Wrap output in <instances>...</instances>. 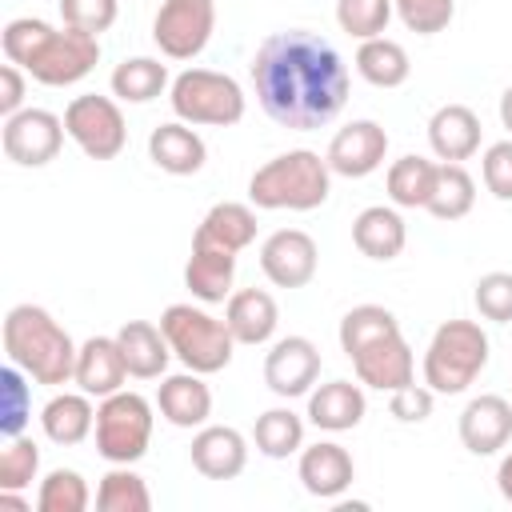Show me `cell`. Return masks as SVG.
Instances as JSON below:
<instances>
[{
  "mask_svg": "<svg viewBox=\"0 0 512 512\" xmlns=\"http://www.w3.org/2000/svg\"><path fill=\"white\" fill-rule=\"evenodd\" d=\"M256 100L268 120L292 132L324 128L348 100V64L332 40L308 28H284L260 40L248 64Z\"/></svg>",
  "mask_w": 512,
  "mask_h": 512,
  "instance_id": "obj_1",
  "label": "cell"
},
{
  "mask_svg": "<svg viewBox=\"0 0 512 512\" xmlns=\"http://www.w3.org/2000/svg\"><path fill=\"white\" fill-rule=\"evenodd\" d=\"M4 352L16 368H24L36 384L60 388L72 384L76 352L80 344L68 336V328L40 304H16L4 316Z\"/></svg>",
  "mask_w": 512,
  "mask_h": 512,
  "instance_id": "obj_2",
  "label": "cell"
},
{
  "mask_svg": "<svg viewBox=\"0 0 512 512\" xmlns=\"http://www.w3.org/2000/svg\"><path fill=\"white\" fill-rule=\"evenodd\" d=\"M332 192V168L312 148H292L264 160L248 176V200L260 212H312Z\"/></svg>",
  "mask_w": 512,
  "mask_h": 512,
  "instance_id": "obj_3",
  "label": "cell"
},
{
  "mask_svg": "<svg viewBox=\"0 0 512 512\" xmlns=\"http://www.w3.org/2000/svg\"><path fill=\"white\" fill-rule=\"evenodd\" d=\"M488 368V332L476 320H444L424 348V384L436 396H460Z\"/></svg>",
  "mask_w": 512,
  "mask_h": 512,
  "instance_id": "obj_4",
  "label": "cell"
},
{
  "mask_svg": "<svg viewBox=\"0 0 512 512\" xmlns=\"http://www.w3.org/2000/svg\"><path fill=\"white\" fill-rule=\"evenodd\" d=\"M160 328L172 344V356L184 368H192L200 376H212V372H224L232 364L236 336L212 312H204L196 304H168L160 312Z\"/></svg>",
  "mask_w": 512,
  "mask_h": 512,
  "instance_id": "obj_5",
  "label": "cell"
},
{
  "mask_svg": "<svg viewBox=\"0 0 512 512\" xmlns=\"http://www.w3.org/2000/svg\"><path fill=\"white\" fill-rule=\"evenodd\" d=\"M168 104H172L176 120H184L192 128H232L244 120L248 96L228 72L184 68L180 76H172Z\"/></svg>",
  "mask_w": 512,
  "mask_h": 512,
  "instance_id": "obj_6",
  "label": "cell"
},
{
  "mask_svg": "<svg viewBox=\"0 0 512 512\" xmlns=\"http://www.w3.org/2000/svg\"><path fill=\"white\" fill-rule=\"evenodd\" d=\"M152 412H156L152 400L140 392L120 388V392L104 396L96 404V428H92L96 452L108 464H136L152 444V424H156Z\"/></svg>",
  "mask_w": 512,
  "mask_h": 512,
  "instance_id": "obj_7",
  "label": "cell"
},
{
  "mask_svg": "<svg viewBox=\"0 0 512 512\" xmlns=\"http://www.w3.org/2000/svg\"><path fill=\"white\" fill-rule=\"evenodd\" d=\"M64 128L68 140L88 160H116L128 144V124L116 96H96V92L72 96V104L64 108Z\"/></svg>",
  "mask_w": 512,
  "mask_h": 512,
  "instance_id": "obj_8",
  "label": "cell"
},
{
  "mask_svg": "<svg viewBox=\"0 0 512 512\" xmlns=\"http://www.w3.org/2000/svg\"><path fill=\"white\" fill-rule=\"evenodd\" d=\"M96 64H100V36L64 24L44 36V44L32 52L24 72L44 88H68L80 84Z\"/></svg>",
  "mask_w": 512,
  "mask_h": 512,
  "instance_id": "obj_9",
  "label": "cell"
},
{
  "mask_svg": "<svg viewBox=\"0 0 512 512\" xmlns=\"http://www.w3.org/2000/svg\"><path fill=\"white\" fill-rule=\"evenodd\" d=\"M216 32V0H164L152 16V40L168 60H196Z\"/></svg>",
  "mask_w": 512,
  "mask_h": 512,
  "instance_id": "obj_10",
  "label": "cell"
},
{
  "mask_svg": "<svg viewBox=\"0 0 512 512\" xmlns=\"http://www.w3.org/2000/svg\"><path fill=\"white\" fill-rule=\"evenodd\" d=\"M64 116L48 112V108H20L12 116H4V128H0V144H4V156L20 168H44L60 156L64 148Z\"/></svg>",
  "mask_w": 512,
  "mask_h": 512,
  "instance_id": "obj_11",
  "label": "cell"
},
{
  "mask_svg": "<svg viewBox=\"0 0 512 512\" xmlns=\"http://www.w3.org/2000/svg\"><path fill=\"white\" fill-rule=\"evenodd\" d=\"M348 360H352L356 380L364 388H376V392H396V388H404V384L416 380V356H412V348H408V340H404L400 328L368 340Z\"/></svg>",
  "mask_w": 512,
  "mask_h": 512,
  "instance_id": "obj_12",
  "label": "cell"
},
{
  "mask_svg": "<svg viewBox=\"0 0 512 512\" xmlns=\"http://www.w3.org/2000/svg\"><path fill=\"white\" fill-rule=\"evenodd\" d=\"M320 380V348L308 336H280L264 356V384L280 400L308 396Z\"/></svg>",
  "mask_w": 512,
  "mask_h": 512,
  "instance_id": "obj_13",
  "label": "cell"
},
{
  "mask_svg": "<svg viewBox=\"0 0 512 512\" xmlns=\"http://www.w3.org/2000/svg\"><path fill=\"white\" fill-rule=\"evenodd\" d=\"M320 264V248L304 228H280L260 244V272L276 288H304L312 284Z\"/></svg>",
  "mask_w": 512,
  "mask_h": 512,
  "instance_id": "obj_14",
  "label": "cell"
},
{
  "mask_svg": "<svg viewBox=\"0 0 512 512\" xmlns=\"http://www.w3.org/2000/svg\"><path fill=\"white\" fill-rule=\"evenodd\" d=\"M384 156H388V132L376 120H352V124H344L332 136L328 152H324L332 176H348V180L372 176L384 164Z\"/></svg>",
  "mask_w": 512,
  "mask_h": 512,
  "instance_id": "obj_15",
  "label": "cell"
},
{
  "mask_svg": "<svg viewBox=\"0 0 512 512\" xmlns=\"http://www.w3.org/2000/svg\"><path fill=\"white\" fill-rule=\"evenodd\" d=\"M296 476H300V484H304L308 496H316V500H340L352 488V480H356V464H352V456H348L344 444L316 440V444L300 448Z\"/></svg>",
  "mask_w": 512,
  "mask_h": 512,
  "instance_id": "obj_16",
  "label": "cell"
},
{
  "mask_svg": "<svg viewBox=\"0 0 512 512\" xmlns=\"http://www.w3.org/2000/svg\"><path fill=\"white\" fill-rule=\"evenodd\" d=\"M456 432L472 456H496L512 440V404L496 392L472 396L456 420Z\"/></svg>",
  "mask_w": 512,
  "mask_h": 512,
  "instance_id": "obj_17",
  "label": "cell"
},
{
  "mask_svg": "<svg viewBox=\"0 0 512 512\" xmlns=\"http://www.w3.org/2000/svg\"><path fill=\"white\" fill-rule=\"evenodd\" d=\"M188 456L204 480H236L248 464V440L232 424H204L196 428Z\"/></svg>",
  "mask_w": 512,
  "mask_h": 512,
  "instance_id": "obj_18",
  "label": "cell"
},
{
  "mask_svg": "<svg viewBox=\"0 0 512 512\" xmlns=\"http://www.w3.org/2000/svg\"><path fill=\"white\" fill-rule=\"evenodd\" d=\"M128 364H124V352L116 344V336H88L76 352V372H72V384L96 400L112 396L124 388L128 380Z\"/></svg>",
  "mask_w": 512,
  "mask_h": 512,
  "instance_id": "obj_19",
  "label": "cell"
},
{
  "mask_svg": "<svg viewBox=\"0 0 512 512\" xmlns=\"http://www.w3.org/2000/svg\"><path fill=\"white\" fill-rule=\"evenodd\" d=\"M156 408L172 428H204L212 416V388L192 368L172 372L156 388Z\"/></svg>",
  "mask_w": 512,
  "mask_h": 512,
  "instance_id": "obj_20",
  "label": "cell"
},
{
  "mask_svg": "<svg viewBox=\"0 0 512 512\" xmlns=\"http://www.w3.org/2000/svg\"><path fill=\"white\" fill-rule=\"evenodd\" d=\"M428 144L436 160L464 164L480 152V116L468 104H440L428 116Z\"/></svg>",
  "mask_w": 512,
  "mask_h": 512,
  "instance_id": "obj_21",
  "label": "cell"
},
{
  "mask_svg": "<svg viewBox=\"0 0 512 512\" xmlns=\"http://www.w3.org/2000/svg\"><path fill=\"white\" fill-rule=\"evenodd\" d=\"M148 160L168 172V176H196L208 160V148L200 140V132L184 120H168L160 128H152L148 136Z\"/></svg>",
  "mask_w": 512,
  "mask_h": 512,
  "instance_id": "obj_22",
  "label": "cell"
},
{
  "mask_svg": "<svg viewBox=\"0 0 512 512\" xmlns=\"http://www.w3.org/2000/svg\"><path fill=\"white\" fill-rule=\"evenodd\" d=\"M232 280H236V252L192 240V252H188V264H184V288L192 292V300L224 304L232 296Z\"/></svg>",
  "mask_w": 512,
  "mask_h": 512,
  "instance_id": "obj_23",
  "label": "cell"
},
{
  "mask_svg": "<svg viewBox=\"0 0 512 512\" xmlns=\"http://www.w3.org/2000/svg\"><path fill=\"white\" fill-rule=\"evenodd\" d=\"M224 324L232 328L236 344H268L280 328V308L272 300V292L264 288H240L224 300Z\"/></svg>",
  "mask_w": 512,
  "mask_h": 512,
  "instance_id": "obj_24",
  "label": "cell"
},
{
  "mask_svg": "<svg viewBox=\"0 0 512 512\" xmlns=\"http://www.w3.org/2000/svg\"><path fill=\"white\" fill-rule=\"evenodd\" d=\"M368 412V400H364V388L360 380H328L320 388L308 392V420L320 428V432H352Z\"/></svg>",
  "mask_w": 512,
  "mask_h": 512,
  "instance_id": "obj_25",
  "label": "cell"
},
{
  "mask_svg": "<svg viewBox=\"0 0 512 512\" xmlns=\"http://www.w3.org/2000/svg\"><path fill=\"white\" fill-rule=\"evenodd\" d=\"M116 344L124 352V364L136 380H160L172 360V344L160 324L152 320H124L116 332Z\"/></svg>",
  "mask_w": 512,
  "mask_h": 512,
  "instance_id": "obj_26",
  "label": "cell"
},
{
  "mask_svg": "<svg viewBox=\"0 0 512 512\" xmlns=\"http://www.w3.org/2000/svg\"><path fill=\"white\" fill-rule=\"evenodd\" d=\"M352 244L360 248V256L388 264V260H396V256L404 252V244H408V224H404V216H400L396 208L372 204V208H364V212L352 220Z\"/></svg>",
  "mask_w": 512,
  "mask_h": 512,
  "instance_id": "obj_27",
  "label": "cell"
},
{
  "mask_svg": "<svg viewBox=\"0 0 512 512\" xmlns=\"http://www.w3.org/2000/svg\"><path fill=\"white\" fill-rule=\"evenodd\" d=\"M192 240L240 256L256 240V208L252 204H240V200H220V204H212L204 212V220L196 224V236Z\"/></svg>",
  "mask_w": 512,
  "mask_h": 512,
  "instance_id": "obj_28",
  "label": "cell"
},
{
  "mask_svg": "<svg viewBox=\"0 0 512 512\" xmlns=\"http://www.w3.org/2000/svg\"><path fill=\"white\" fill-rule=\"evenodd\" d=\"M92 428H96V408H92L88 392H56L40 408V432L60 448H72V444L88 440Z\"/></svg>",
  "mask_w": 512,
  "mask_h": 512,
  "instance_id": "obj_29",
  "label": "cell"
},
{
  "mask_svg": "<svg viewBox=\"0 0 512 512\" xmlns=\"http://www.w3.org/2000/svg\"><path fill=\"white\" fill-rule=\"evenodd\" d=\"M108 88L124 104H148L172 88V76H168V64H160L156 56H128L112 68Z\"/></svg>",
  "mask_w": 512,
  "mask_h": 512,
  "instance_id": "obj_30",
  "label": "cell"
},
{
  "mask_svg": "<svg viewBox=\"0 0 512 512\" xmlns=\"http://www.w3.org/2000/svg\"><path fill=\"white\" fill-rule=\"evenodd\" d=\"M356 72L372 88H400L412 76V60L400 40L372 36V40H360V48H356Z\"/></svg>",
  "mask_w": 512,
  "mask_h": 512,
  "instance_id": "obj_31",
  "label": "cell"
},
{
  "mask_svg": "<svg viewBox=\"0 0 512 512\" xmlns=\"http://www.w3.org/2000/svg\"><path fill=\"white\" fill-rule=\"evenodd\" d=\"M252 444H256V452L268 456V460H288V456H296V452L304 448V416L292 412L288 404L260 412L256 424H252Z\"/></svg>",
  "mask_w": 512,
  "mask_h": 512,
  "instance_id": "obj_32",
  "label": "cell"
},
{
  "mask_svg": "<svg viewBox=\"0 0 512 512\" xmlns=\"http://www.w3.org/2000/svg\"><path fill=\"white\" fill-rule=\"evenodd\" d=\"M432 184H436V160H424V156H400L388 164V176H384V188H388V200L396 208H424L428 196H432Z\"/></svg>",
  "mask_w": 512,
  "mask_h": 512,
  "instance_id": "obj_33",
  "label": "cell"
},
{
  "mask_svg": "<svg viewBox=\"0 0 512 512\" xmlns=\"http://www.w3.org/2000/svg\"><path fill=\"white\" fill-rule=\"evenodd\" d=\"M472 204H476V180L468 176V168L440 160L436 164V184H432V196H428L424 212H432L436 220H460V216L472 212Z\"/></svg>",
  "mask_w": 512,
  "mask_h": 512,
  "instance_id": "obj_34",
  "label": "cell"
},
{
  "mask_svg": "<svg viewBox=\"0 0 512 512\" xmlns=\"http://www.w3.org/2000/svg\"><path fill=\"white\" fill-rule=\"evenodd\" d=\"M96 508L100 512H148L152 508V492H148L144 476L132 472V464H112L100 476Z\"/></svg>",
  "mask_w": 512,
  "mask_h": 512,
  "instance_id": "obj_35",
  "label": "cell"
},
{
  "mask_svg": "<svg viewBox=\"0 0 512 512\" xmlns=\"http://www.w3.org/2000/svg\"><path fill=\"white\" fill-rule=\"evenodd\" d=\"M32 376L24 368H16L12 360L0 368V432L4 440L20 436L32 420Z\"/></svg>",
  "mask_w": 512,
  "mask_h": 512,
  "instance_id": "obj_36",
  "label": "cell"
},
{
  "mask_svg": "<svg viewBox=\"0 0 512 512\" xmlns=\"http://www.w3.org/2000/svg\"><path fill=\"white\" fill-rule=\"evenodd\" d=\"M88 504H92V492L76 468H52L40 480V492H36L40 512H84Z\"/></svg>",
  "mask_w": 512,
  "mask_h": 512,
  "instance_id": "obj_37",
  "label": "cell"
},
{
  "mask_svg": "<svg viewBox=\"0 0 512 512\" xmlns=\"http://www.w3.org/2000/svg\"><path fill=\"white\" fill-rule=\"evenodd\" d=\"M392 328H400V320L384 308V304H356V308H348L344 312V320H340V352L344 356H352L356 348H364L368 340H376V336H384V332H392Z\"/></svg>",
  "mask_w": 512,
  "mask_h": 512,
  "instance_id": "obj_38",
  "label": "cell"
},
{
  "mask_svg": "<svg viewBox=\"0 0 512 512\" xmlns=\"http://www.w3.org/2000/svg\"><path fill=\"white\" fill-rule=\"evenodd\" d=\"M40 476V444L32 436H12L0 452V492H24Z\"/></svg>",
  "mask_w": 512,
  "mask_h": 512,
  "instance_id": "obj_39",
  "label": "cell"
},
{
  "mask_svg": "<svg viewBox=\"0 0 512 512\" xmlns=\"http://www.w3.org/2000/svg\"><path fill=\"white\" fill-rule=\"evenodd\" d=\"M392 0H336V24L352 40H372L388 32L392 20Z\"/></svg>",
  "mask_w": 512,
  "mask_h": 512,
  "instance_id": "obj_40",
  "label": "cell"
},
{
  "mask_svg": "<svg viewBox=\"0 0 512 512\" xmlns=\"http://www.w3.org/2000/svg\"><path fill=\"white\" fill-rule=\"evenodd\" d=\"M400 24L416 36H436L452 24L456 16V0H392Z\"/></svg>",
  "mask_w": 512,
  "mask_h": 512,
  "instance_id": "obj_41",
  "label": "cell"
},
{
  "mask_svg": "<svg viewBox=\"0 0 512 512\" xmlns=\"http://www.w3.org/2000/svg\"><path fill=\"white\" fill-rule=\"evenodd\" d=\"M52 32V24L48 20H40V16H16V20H8L4 24V32H0V48H4V60L8 64H28L32 60V52L44 44V36Z\"/></svg>",
  "mask_w": 512,
  "mask_h": 512,
  "instance_id": "obj_42",
  "label": "cell"
},
{
  "mask_svg": "<svg viewBox=\"0 0 512 512\" xmlns=\"http://www.w3.org/2000/svg\"><path fill=\"white\" fill-rule=\"evenodd\" d=\"M476 312L492 324H508L512 320V272H484L472 288Z\"/></svg>",
  "mask_w": 512,
  "mask_h": 512,
  "instance_id": "obj_43",
  "label": "cell"
},
{
  "mask_svg": "<svg viewBox=\"0 0 512 512\" xmlns=\"http://www.w3.org/2000/svg\"><path fill=\"white\" fill-rule=\"evenodd\" d=\"M60 8V20L68 28H80V32H108L116 24V12H120V0H56Z\"/></svg>",
  "mask_w": 512,
  "mask_h": 512,
  "instance_id": "obj_44",
  "label": "cell"
},
{
  "mask_svg": "<svg viewBox=\"0 0 512 512\" xmlns=\"http://www.w3.org/2000/svg\"><path fill=\"white\" fill-rule=\"evenodd\" d=\"M480 176H484V188L496 196V200H512V140H496L484 148L480 156Z\"/></svg>",
  "mask_w": 512,
  "mask_h": 512,
  "instance_id": "obj_45",
  "label": "cell"
},
{
  "mask_svg": "<svg viewBox=\"0 0 512 512\" xmlns=\"http://www.w3.org/2000/svg\"><path fill=\"white\" fill-rule=\"evenodd\" d=\"M432 404H436V392L428 384H404L396 392H388V412L400 420V424H420L432 416Z\"/></svg>",
  "mask_w": 512,
  "mask_h": 512,
  "instance_id": "obj_46",
  "label": "cell"
},
{
  "mask_svg": "<svg viewBox=\"0 0 512 512\" xmlns=\"http://www.w3.org/2000/svg\"><path fill=\"white\" fill-rule=\"evenodd\" d=\"M24 68L20 64H4L0 68V116H12L24 108Z\"/></svg>",
  "mask_w": 512,
  "mask_h": 512,
  "instance_id": "obj_47",
  "label": "cell"
},
{
  "mask_svg": "<svg viewBox=\"0 0 512 512\" xmlns=\"http://www.w3.org/2000/svg\"><path fill=\"white\" fill-rule=\"evenodd\" d=\"M496 488H500V496L512 504V452L500 460V468H496Z\"/></svg>",
  "mask_w": 512,
  "mask_h": 512,
  "instance_id": "obj_48",
  "label": "cell"
},
{
  "mask_svg": "<svg viewBox=\"0 0 512 512\" xmlns=\"http://www.w3.org/2000/svg\"><path fill=\"white\" fill-rule=\"evenodd\" d=\"M500 124L512 132V84L504 88V96H500Z\"/></svg>",
  "mask_w": 512,
  "mask_h": 512,
  "instance_id": "obj_49",
  "label": "cell"
}]
</instances>
